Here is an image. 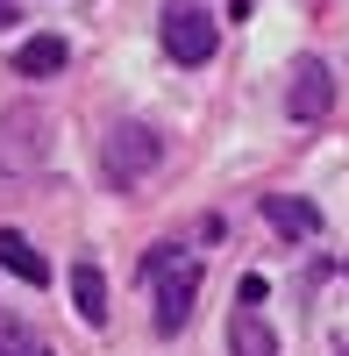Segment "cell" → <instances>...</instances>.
<instances>
[{
  "instance_id": "cell-1",
  "label": "cell",
  "mask_w": 349,
  "mask_h": 356,
  "mask_svg": "<svg viewBox=\"0 0 349 356\" xmlns=\"http://www.w3.org/2000/svg\"><path fill=\"white\" fill-rule=\"evenodd\" d=\"M200 257H186L179 243H157L150 257H143V285H150V314H157V335H186L193 321V300H200Z\"/></svg>"
},
{
  "instance_id": "cell-2",
  "label": "cell",
  "mask_w": 349,
  "mask_h": 356,
  "mask_svg": "<svg viewBox=\"0 0 349 356\" xmlns=\"http://www.w3.org/2000/svg\"><path fill=\"white\" fill-rule=\"evenodd\" d=\"M50 114L36 100H15V107H0V178H36L50 164Z\"/></svg>"
},
{
  "instance_id": "cell-3",
  "label": "cell",
  "mask_w": 349,
  "mask_h": 356,
  "mask_svg": "<svg viewBox=\"0 0 349 356\" xmlns=\"http://www.w3.org/2000/svg\"><path fill=\"white\" fill-rule=\"evenodd\" d=\"M157 164H164V136H157L150 122H114V129H107V143H100V178H107L114 193H136Z\"/></svg>"
},
{
  "instance_id": "cell-4",
  "label": "cell",
  "mask_w": 349,
  "mask_h": 356,
  "mask_svg": "<svg viewBox=\"0 0 349 356\" xmlns=\"http://www.w3.org/2000/svg\"><path fill=\"white\" fill-rule=\"evenodd\" d=\"M214 15L200 0H164V57L171 65H207L214 57Z\"/></svg>"
},
{
  "instance_id": "cell-5",
  "label": "cell",
  "mask_w": 349,
  "mask_h": 356,
  "mask_svg": "<svg viewBox=\"0 0 349 356\" xmlns=\"http://www.w3.org/2000/svg\"><path fill=\"white\" fill-rule=\"evenodd\" d=\"M328 107H335L328 65H321V57H300V65H293V86H285V114H293V122H321Z\"/></svg>"
},
{
  "instance_id": "cell-6",
  "label": "cell",
  "mask_w": 349,
  "mask_h": 356,
  "mask_svg": "<svg viewBox=\"0 0 349 356\" xmlns=\"http://www.w3.org/2000/svg\"><path fill=\"white\" fill-rule=\"evenodd\" d=\"M264 221L285 235V243H314V235H321V207H307L293 193H264Z\"/></svg>"
},
{
  "instance_id": "cell-7",
  "label": "cell",
  "mask_w": 349,
  "mask_h": 356,
  "mask_svg": "<svg viewBox=\"0 0 349 356\" xmlns=\"http://www.w3.org/2000/svg\"><path fill=\"white\" fill-rule=\"evenodd\" d=\"M0 271L22 278V285H50V257L29 243L22 228H0Z\"/></svg>"
},
{
  "instance_id": "cell-8",
  "label": "cell",
  "mask_w": 349,
  "mask_h": 356,
  "mask_svg": "<svg viewBox=\"0 0 349 356\" xmlns=\"http://www.w3.org/2000/svg\"><path fill=\"white\" fill-rule=\"evenodd\" d=\"M72 307H79L86 328H107V278H100V264H93V257L72 264Z\"/></svg>"
},
{
  "instance_id": "cell-9",
  "label": "cell",
  "mask_w": 349,
  "mask_h": 356,
  "mask_svg": "<svg viewBox=\"0 0 349 356\" xmlns=\"http://www.w3.org/2000/svg\"><path fill=\"white\" fill-rule=\"evenodd\" d=\"M228 356H278V335H271V321L257 307L228 314Z\"/></svg>"
},
{
  "instance_id": "cell-10",
  "label": "cell",
  "mask_w": 349,
  "mask_h": 356,
  "mask_svg": "<svg viewBox=\"0 0 349 356\" xmlns=\"http://www.w3.org/2000/svg\"><path fill=\"white\" fill-rule=\"evenodd\" d=\"M65 36H29L22 50H15V79H57L65 72Z\"/></svg>"
},
{
  "instance_id": "cell-11",
  "label": "cell",
  "mask_w": 349,
  "mask_h": 356,
  "mask_svg": "<svg viewBox=\"0 0 349 356\" xmlns=\"http://www.w3.org/2000/svg\"><path fill=\"white\" fill-rule=\"evenodd\" d=\"M0 356H50V342L29 328V321H15V314H0Z\"/></svg>"
},
{
  "instance_id": "cell-12",
  "label": "cell",
  "mask_w": 349,
  "mask_h": 356,
  "mask_svg": "<svg viewBox=\"0 0 349 356\" xmlns=\"http://www.w3.org/2000/svg\"><path fill=\"white\" fill-rule=\"evenodd\" d=\"M22 22V0H0V29H15Z\"/></svg>"
}]
</instances>
